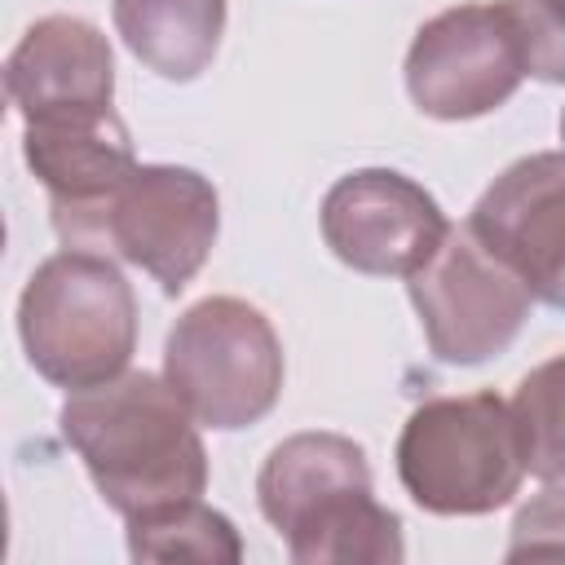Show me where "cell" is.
<instances>
[{
    "label": "cell",
    "mask_w": 565,
    "mask_h": 565,
    "mask_svg": "<svg viewBox=\"0 0 565 565\" xmlns=\"http://www.w3.org/2000/svg\"><path fill=\"white\" fill-rule=\"evenodd\" d=\"M62 437L84 459L97 494L128 521L207 490L199 419L163 375L124 371L62 402Z\"/></svg>",
    "instance_id": "cell-1"
},
{
    "label": "cell",
    "mask_w": 565,
    "mask_h": 565,
    "mask_svg": "<svg viewBox=\"0 0 565 565\" xmlns=\"http://www.w3.org/2000/svg\"><path fill=\"white\" fill-rule=\"evenodd\" d=\"M128 556L132 561H203L234 565L243 561V539L234 521L203 499H185L159 512L128 516Z\"/></svg>",
    "instance_id": "cell-14"
},
{
    "label": "cell",
    "mask_w": 565,
    "mask_h": 565,
    "mask_svg": "<svg viewBox=\"0 0 565 565\" xmlns=\"http://www.w3.org/2000/svg\"><path fill=\"white\" fill-rule=\"evenodd\" d=\"M26 362L57 388H97L128 371L137 296L106 252L66 247L35 265L18 300Z\"/></svg>",
    "instance_id": "cell-3"
},
{
    "label": "cell",
    "mask_w": 565,
    "mask_h": 565,
    "mask_svg": "<svg viewBox=\"0 0 565 565\" xmlns=\"http://www.w3.org/2000/svg\"><path fill=\"white\" fill-rule=\"evenodd\" d=\"M9 106L31 119L106 110L115 97V53L110 40L71 13H49L22 31L4 62Z\"/></svg>",
    "instance_id": "cell-11"
},
{
    "label": "cell",
    "mask_w": 565,
    "mask_h": 565,
    "mask_svg": "<svg viewBox=\"0 0 565 565\" xmlns=\"http://www.w3.org/2000/svg\"><path fill=\"white\" fill-rule=\"evenodd\" d=\"M53 230L66 247L124 256L177 296L216 247L221 203L212 181L194 168L137 163L115 194L97 207L53 216Z\"/></svg>",
    "instance_id": "cell-5"
},
{
    "label": "cell",
    "mask_w": 565,
    "mask_h": 565,
    "mask_svg": "<svg viewBox=\"0 0 565 565\" xmlns=\"http://www.w3.org/2000/svg\"><path fill=\"white\" fill-rule=\"evenodd\" d=\"M256 503L296 565H397L402 521L371 490L366 450L340 433H296L269 450Z\"/></svg>",
    "instance_id": "cell-2"
},
{
    "label": "cell",
    "mask_w": 565,
    "mask_h": 565,
    "mask_svg": "<svg viewBox=\"0 0 565 565\" xmlns=\"http://www.w3.org/2000/svg\"><path fill=\"white\" fill-rule=\"evenodd\" d=\"M525 71L499 4H455L428 18L406 53L411 102L446 124L499 110Z\"/></svg>",
    "instance_id": "cell-8"
},
{
    "label": "cell",
    "mask_w": 565,
    "mask_h": 565,
    "mask_svg": "<svg viewBox=\"0 0 565 565\" xmlns=\"http://www.w3.org/2000/svg\"><path fill=\"white\" fill-rule=\"evenodd\" d=\"M318 225L340 265L375 278H411L450 234L437 199L393 168L344 172L327 190Z\"/></svg>",
    "instance_id": "cell-9"
},
{
    "label": "cell",
    "mask_w": 565,
    "mask_h": 565,
    "mask_svg": "<svg viewBox=\"0 0 565 565\" xmlns=\"http://www.w3.org/2000/svg\"><path fill=\"white\" fill-rule=\"evenodd\" d=\"M508 406L521 433L525 472L539 481H565V353L539 362Z\"/></svg>",
    "instance_id": "cell-15"
},
{
    "label": "cell",
    "mask_w": 565,
    "mask_h": 565,
    "mask_svg": "<svg viewBox=\"0 0 565 565\" xmlns=\"http://www.w3.org/2000/svg\"><path fill=\"white\" fill-rule=\"evenodd\" d=\"M128 53L163 79H199L225 35V0H110Z\"/></svg>",
    "instance_id": "cell-13"
},
{
    "label": "cell",
    "mask_w": 565,
    "mask_h": 565,
    "mask_svg": "<svg viewBox=\"0 0 565 565\" xmlns=\"http://www.w3.org/2000/svg\"><path fill=\"white\" fill-rule=\"evenodd\" d=\"M406 291L433 358L446 366H481L508 353L534 300L468 225H450L441 247L406 278Z\"/></svg>",
    "instance_id": "cell-7"
},
{
    "label": "cell",
    "mask_w": 565,
    "mask_h": 565,
    "mask_svg": "<svg viewBox=\"0 0 565 565\" xmlns=\"http://www.w3.org/2000/svg\"><path fill=\"white\" fill-rule=\"evenodd\" d=\"M163 380L203 428L234 433L260 424L282 393L278 331L256 305L207 296L172 322L163 340Z\"/></svg>",
    "instance_id": "cell-6"
},
{
    "label": "cell",
    "mask_w": 565,
    "mask_h": 565,
    "mask_svg": "<svg viewBox=\"0 0 565 565\" xmlns=\"http://www.w3.org/2000/svg\"><path fill=\"white\" fill-rule=\"evenodd\" d=\"M22 154L35 181L49 190L53 216L97 207L137 168L132 137L115 115V106L31 119L22 132Z\"/></svg>",
    "instance_id": "cell-12"
},
{
    "label": "cell",
    "mask_w": 565,
    "mask_h": 565,
    "mask_svg": "<svg viewBox=\"0 0 565 565\" xmlns=\"http://www.w3.org/2000/svg\"><path fill=\"white\" fill-rule=\"evenodd\" d=\"M463 225L534 300L565 309V150H539L503 168Z\"/></svg>",
    "instance_id": "cell-10"
},
{
    "label": "cell",
    "mask_w": 565,
    "mask_h": 565,
    "mask_svg": "<svg viewBox=\"0 0 565 565\" xmlns=\"http://www.w3.org/2000/svg\"><path fill=\"white\" fill-rule=\"evenodd\" d=\"M561 141H565V110H561Z\"/></svg>",
    "instance_id": "cell-18"
},
{
    "label": "cell",
    "mask_w": 565,
    "mask_h": 565,
    "mask_svg": "<svg viewBox=\"0 0 565 565\" xmlns=\"http://www.w3.org/2000/svg\"><path fill=\"white\" fill-rule=\"evenodd\" d=\"M521 71L543 84H565V0H499Z\"/></svg>",
    "instance_id": "cell-16"
},
{
    "label": "cell",
    "mask_w": 565,
    "mask_h": 565,
    "mask_svg": "<svg viewBox=\"0 0 565 565\" xmlns=\"http://www.w3.org/2000/svg\"><path fill=\"white\" fill-rule=\"evenodd\" d=\"M565 556V481H547L512 521L508 561Z\"/></svg>",
    "instance_id": "cell-17"
},
{
    "label": "cell",
    "mask_w": 565,
    "mask_h": 565,
    "mask_svg": "<svg viewBox=\"0 0 565 565\" xmlns=\"http://www.w3.org/2000/svg\"><path fill=\"white\" fill-rule=\"evenodd\" d=\"M397 477L433 516H486L521 490L525 450L499 393L433 397L397 437Z\"/></svg>",
    "instance_id": "cell-4"
}]
</instances>
